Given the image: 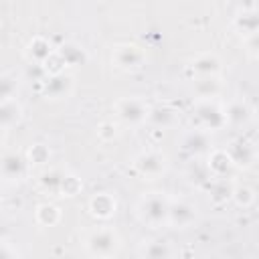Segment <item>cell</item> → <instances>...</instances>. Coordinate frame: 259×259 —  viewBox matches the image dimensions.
I'll return each mask as SVG.
<instances>
[{"label": "cell", "mask_w": 259, "mask_h": 259, "mask_svg": "<svg viewBox=\"0 0 259 259\" xmlns=\"http://www.w3.org/2000/svg\"><path fill=\"white\" fill-rule=\"evenodd\" d=\"M225 152L229 154V158H231V162H233V166L237 170H249V168H253L259 162V148H257V144L253 140H249V138H243V136L233 138L227 144Z\"/></svg>", "instance_id": "cell-7"}, {"label": "cell", "mask_w": 259, "mask_h": 259, "mask_svg": "<svg viewBox=\"0 0 259 259\" xmlns=\"http://www.w3.org/2000/svg\"><path fill=\"white\" fill-rule=\"evenodd\" d=\"M192 123H194V127L204 130L208 134L223 130L227 125L225 105H221L217 99H194V103H192Z\"/></svg>", "instance_id": "cell-4"}, {"label": "cell", "mask_w": 259, "mask_h": 259, "mask_svg": "<svg viewBox=\"0 0 259 259\" xmlns=\"http://www.w3.org/2000/svg\"><path fill=\"white\" fill-rule=\"evenodd\" d=\"M0 259H20L16 247H12V243L8 239H2V247H0Z\"/></svg>", "instance_id": "cell-31"}, {"label": "cell", "mask_w": 259, "mask_h": 259, "mask_svg": "<svg viewBox=\"0 0 259 259\" xmlns=\"http://www.w3.org/2000/svg\"><path fill=\"white\" fill-rule=\"evenodd\" d=\"M87 210L97 221H109L117 212V200L111 192H95L87 200Z\"/></svg>", "instance_id": "cell-14"}, {"label": "cell", "mask_w": 259, "mask_h": 259, "mask_svg": "<svg viewBox=\"0 0 259 259\" xmlns=\"http://www.w3.org/2000/svg\"><path fill=\"white\" fill-rule=\"evenodd\" d=\"M245 40V47L249 53H259V34H253L249 38H243Z\"/></svg>", "instance_id": "cell-32"}, {"label": "cell", "mask_w": 259, "mask_h": 259, "mask_svg": "<svg viewBox=\"0 0 259 259\" xmlns=\"http://www.w3.org/2000/svg\"><path fill=\"white\" fill-rule=\"evenodd\" d=\"M22 53H24V59H26L30 65H34V67H45V65L51 61V57L57 53V49L51 45L49 38L36 34V36H32V38L24 45V51H22Z\"/></svg>", "instance_id": "cell-13"}, {"label": "cell", "mask_w": 259, "mask_h": 259, "mask_svg": "<svg viewBox=\"0 0 259 259\" xmlns=\"http://www.w3.org/2000/svg\"><path fill=\"white\" fill-rule=\"evenodd\" d=\"M180 150L184 154L196 158V156H208L214 150V146H212V138H210L208 132L198 130V127H192V130H188V132L182 134V138H180Z\"/></svg>", "instance_id": "cell-11"}, {"label": "cell", "mask_w": 259, "mask_h": 259, "mask_svg": "<svg viewBox=\"0 0 259 259\" xmlns=\"http://www.w3.org/2000/svg\"><path fill=\"white\" fill-rule=\"evenodd\" d=\"M57 53H59V57H61V61L65 63L67 69H69V67H79V65H83V63L87 61V51H85L79 42H75V40L63 42V45L57 49Z\"/></svg>", "instance_id": "cell-22"}, {"label": "cell", "mask_w": 259, "mask_h": 259, "mask_svg": "<svg viewBox=\"0 0 259 259\" xmlns=\"http://www.w3.org/2000/svg\"><path fill=\"white\" fill-rule=\"evenodd\" d=\"M132 168L134 172L144 178V180H156L162 178L168 168H170V160L162 150H142L134 160H132Z\"/></svg>", "instance_id": "cell-5"}, {"label": "cell", "mask_w": 259, "mask_h": 259, "mask_svg": "<svg viewBox=\"0 0 259 259\" xmlns=\"http://www.w3.org/2000/svg\"><path fill=\"white\" fill-rule=\"evenodd\" d=\"M16 89H18L16 77H12L10 73H4V75H2V81H0L2 99H14V97H16Z\"/></svg>", "instance_id": "cell-30"}, {"label": "cell", "mask_w": 259, "mask_h": 259, "mask_svg": "<svg viewBox=\"0 0 259 259\" xmlns=\"http://www.w3.org/2000/svg\"><path fill=\"white\" fill-rule=\"evenodd\" d=\"M22 119V105L20 101L14 97V99H2L0 101V125H2V132H8L10 127L18 125Z\"/></svg>", "instance_id": "cell-21"}, {"label": "cell", "mask_w": 259, "mask_h": 259, "mask_svg": "<svg viewBox=\"0 0 259 259\" xmlns=\"http://www.w3.org/2000/svg\"><path fill=\"white\" fill-rule=\"evenodd\" d=\"M188 71L192 77H221L223 59L214 51H202L188 59Z\"/></svg>", "instance_id": "cell-10"}, {"label": "cell", "mask_w": 259, "mask_h": 259, "mask_svg": "<svg viewBox=\"0 0 259 259\" xmlns=\"http://www.w3.org/2000/svg\"><path fill=\"white\" fill-rule=\"evenodd\" d=\"M206 190H208V196L214 204H223V202L231 200V194H233V186L223 178H212L206 184Z\"/></svg>", "instance_id": "cell-25"}, {"label": "cell", "mask_w": 259, "mask_h": 259, "mask_svg": "<svg viewBox=\"0 0 259 259\" xmlns=\"http://www.w3.org/2000/svg\"><path fill=\"white\" fill-rule=\"evenodd\" d=\"M83 249L93 259H113L121 249V237L113 227L99 225L85 233Z\"/></svg>", "instance_id": "cell-2"}, {"label": "cell", "mask_w": 259, "mask_h": 259, "mask_svg": "<svg viewBox=\"0 0 259 259\" xmlns=\"http://www.w3.org/2000/svg\"><path fill=\"white\" fill-rule=\"evenodd\" d=\"M148 123L158 130H170L178 123V111L172 105H152Z\"/></svg>", "instance_id": "cell-20"}, {"label": "cell", "mask_w": 259, "mask_h": 259, "mask_svg": "<svg viewBox=\"0 0 259 259\" xmlns=\"http://www.w3.org/2000/svg\"><path fill=\"white\" fill-rule=\"evenodd\" d=\"M225 117H227V125L243 127V125H247L251 121L253 109L245 99H231L225 105Z\"/></svg>", "instance_id": "cell-18"}, {"label": "cell", "mask_w": 259, "mask_h": 259, "mask_svg": "<svg viewBox=\"0 0 259 259\" xmlns=\"http://www.w3.org/2000/svg\"><path fill=\"white\" fill-rule=\"evenodd\" d=\"M255 200H257V194L251 186H247V184H235L233 186L231 202L237 204L239 208H249V206L255 204Z\"/></svg>", "instance_id": "cell-26"}, {"label": "cell", "mask_w": 259, "mask_h": 259, "mask_svg": "<svg viewBox=\"0 0 259 259\" xmlns=\"http://www.w3.org/2000/svg\"><path fill=\"white\" fill-rule=\"evenodd\" d=\"M26 158H28L30 166H45L51 160V150L45 144H32L26 152Z\"/></svg>", "instance_id": "cell-27"}, {"label": "cell", "mask_w": 259, "mask_h": 259, "mask_svg": "<svg viewBox=\"0 0 259 259\" xmlns=\"http://www.w3.org/2000/svg\"><path fill=\"white\" fill-rule=\"evenodd\" d=\"M148 61L146 49L138 42H115L111 47V63L115 69L132 73L140 71Z\"/></svg>", "instance_id": "cell-6"}, {"label": "cell", "mask_w": 259, "mask_h": 259, "mask_svg": "<svg viewBox=\"0 0 259 259\" xmlns=\"http://www.w3.org/2000/svg\"><path fill=\"white\" fill-rule=\"evenodd\" d=\"M233 28L243 38L259 34V8L257 6H245L243 10H239L233 16Z\"/></svg>", "instance_id": "cell-15"}, {"label": "cell", "mask_w": 259, "mask_h": 259, "mask_svg": "<svg viewBox=\"0 0 259 259\" xmlns=\"http://www.w3.org/2000/svg\"><path fill=\"white\" fill-rule=\"evenodd\" d=\"M204 164H206V168H208V172H210L212 178H223V180L231 178V174L237 170V168L233 166L229 154L225 152V148H214V150L206 156V162H204Z\"/></svg>", "instance_id": "cell-16"}, {"label": "cell", "mask_w": 259, "mask_h": 259, "mask_svg": "<svg viewBox=\"0 0 259 259\" xmlns=\"http://www.w3.org/2000/svg\"><path fill=\"white\" fill-rule=\"evenodd\" d=\"M75 89V77L69 71L57 73V75H45L40 81V93L49 101H63L73 95Z\"/></svg>", "instance_id": "cell-8"}, {"label": "cell", "mask_w": 259, "mask_h": 259, "mask_svg": "<svg viewBox=\"0 0 259 259\" xmlns=\"http://www.w3.org/2000/svg\"><path fill=\"white\" fill-rule=\"evenodd\" d=\"M152 105L140 95L119 97L113 103V117L123 127H142L148 123Z\"/></svg>", "instance_id": "cell-3"}, {"label": "cell", "mask_w": 259, "mask_h": 259, "mask_svg": "<svg viewBox=\"0 0 259 259\" xmlns=\"http://www.w3.org/2000/svg\"><path fill=\"white\" fill-rule=\"evenodd\" d=\"M140 255H142V259H172L174 257V249H172L168 239L154 237V239H146L142 243Z\"/></svg>", "instance_id": "cell-19"}, {"label": "cell", "mask_w": 259, "mask_h": 259, "mask_svg": "<svg viewBox=\"0 0 259 259\" xmlns=\"http://www.w3.org/2000/svg\"><path fill=\"white\" fill-rule=\"evenodd\" d=\"M61 219H63V212L55 202H40L34 208V221L40 227H55L59 225Z\"/></svg>", "instance_id": "cell-23"}, {"label": "cell", "mask_w": 259, "mask_h": 259, "mask_svg": "<svg viewBox=\"0 0 259 259\" xmlns=\"http://www.w3.org/2000/svg\"><path fill=\"white\" fill-rule=\"evenodd\" d=\"M225 89L223 77H192L194 99H217Z\"/></svg>", "instance_id": "cell-17"}, {"label": "cell", "mask_w": 259, "mask_h": 259, "mask_svg": "<svg viewBox=\"0 0 259 259\" xmlns=\"http://www.w3.org/2000/svg\"><path fill=\"white\" fill-rule=\"evenodd\" d=\"M0 172L6 182H20L30 172V162L26 154L20 152H4L0 160Z\"/></svg>", "instance_id": "cell-12"}, {"label": "cell", "mask_w": 259, "mask_h": 259, "mask_svg": "<svg viewBox=\"0 0 259 259\" xmlns=\"http://www.w3.org/2000/svg\"><path fill=\"white\" fill-rule=\"evenodd\" d=\"M81 190H83V182H81V178H79L77 174H73V172H67L59 196H63V198H73V196H77Z\"/></svg>", "instance_id": "cell-29"}, {"label": "cell", "mask_w": 259, "mask_h": 259, "mask_svg": "<svg viewBox=\"0 0 259 259\" xmlns=\"http://www.w3.org/2000/svg\"><path fill=\"white\" fill-rule=\"evenodd\" d=\"M95 130H97V138L105 144L117 140V136H119V123L115 119H103Z\"/></svg>", "instance_id": "cell-28"}, {"label": "cell", "mask_w": 259, "mask_h": 259, "mask_svg": "<svg viewBox=\"0 0 259 259\" xmlns=\"http://www.w3.org/2000/svg\"><path fill=\"white\" fill-rule=\"evenodd\" d=\"M198 221V206L184 198V196H172L170 200V212H168V227L176 231H184L192 227Z\"/></svg>", "instance_id": "cell-9"}, {"label": "cell", "mask_w": 259, "mask_h": 259, "mask_svg": "<svg viewBox=\"0 0 259 259\" xmlns=\"http://www.w3.org/2000/svg\"><path fill=\"white\" fill-rule=\"evenodd\" d=\"M170 200L168 192L164 190H148L144 192L136 202V217L142 225L150 229H162L168 227V212H170Z\"/></svg>", "instance_id": "cell-1"}, {"label": "cell", "mask_w": 259, "mask_h": 259, "mask_svg": "<svg viewBox=\"0 0 259 259\" xmlns=\"http://www.w3.org/2000/svg\"><path fill=\"white\" fill-rule=\"evenodd\" d=\"M65 176H67L65 170H61V168H49V170L40 172V176H38V186H40L45 192L61 194V186H63Z\"/></svg>", "instance_id": "cell-24"}]
</instances>
